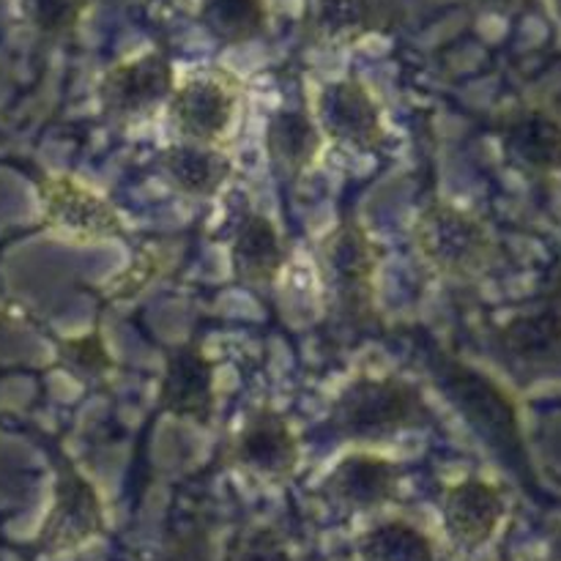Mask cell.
Segmentation results:
<instances>
[{"mask_svg":"<svg viewBox=\"0 0 561 561\" xmlns=\"http://www.w3.org/2000/svg\"><path fill=\"white\" fill-rule=\"evenodd\" d=\"M318 277L332 321L343 329L376 323V277L381 266V247L359 219L334 225L316 247Z\"/></svg>","mask_w":561,"mask_h":561,"instance_id":"1","label":"cell"},{"mask_svg":"<svg viewBox=\"0 0 561 561\" xmlns=\"http://www.w3.org/2000/svg\"><path fill=\"white\" fill-rule=\"evenodd\" d=\"M431 422L425 394L400 376L362 373L345 383L332 403L329 427L343 442L389 444L400 433L420 431Z\"/></svg>","mask_w":561,"mask_h":561,"instance_id":"2","label":"cell"},{"mask_svg":"<svg viewBox=\"0 0 561 561\" xmlns=\"http://www.w3.org/2000/svg\"><path fill=\"white\" fill-rule=\"evenodd\" d=\"M414 250L436 277L474 283L496 263V239L482 217L449 201H433L416 217Z\"/></svg>","mask_w":561,"mask_h":561,"instance_id":"3","label":"cell"},{"mask_svg":"<svg viewBox=\"0 0 561 561\" xmlns=\"http://www.w3.org/2000/svg\"><path fill=\"white\" fill-rule=\"evenodd\" d=\"M431 373L438 387H442V392L460 411V416L469 422L471 431L488 447L496 449L499 458L518 460V463L524 460L526 463L518 409L496 381H491L485 373L471 370L469 365L444 354L442 348L431 351Z\"/></svg>","mask_w":561,"mask_h":561,"instance_id":"4","label":"cell"},{"mask_svg":"<svg viewBox=\"0 0 561 561\" xmlns=\"http://www.w3.org/2000/svg\"><path fill=\"white\" fill-rule=\"evenodd\" d=\"M241 91L244 85L233 71H201L181 82L170 96V124L181 140L219 146L239 115Z\"/></svg>","mask_w":561,"mask_h":561,"instance_id":"5","label":"cell"},{"mask_svg":"<svg viewBox=\"0 0 561 561\" xmlns=\"http://www.w3.org/2000/svg\"><path fill=\"white\" fill-rule=\"evenodd\" d=\"M316 121L334 146L378 153L389 142L387 121L378 99L359 77H343L321 88Z\"/></svg>","mask_w":561,"mask_h":561,"instance_id":"6","label":"cell"},{"mask_svg":"<svg viewBox=\"0 0 561 561\" xmlns=\"http://www.w3.org/2000/svg\"><path fill=\"white\" fill-rule=\"evenodd\" d=\"M44 222L58 236L80 244L118 239L124 236V219L118 208L71 175H47L38 186Z\"/></svg>","mask_w":561,"mask_h":561,"instance_id":"7","label":"cell"},{"mask_svg":"<svg viewBox=\"0 0 561 561\" xmlns=\"http://www.w3.org/2000/svg\"><path fill=\"white\" fill-rule=\"evenodd\" d=\"M173 64L162 53H142L118 60L104 71L99 82V99L110 118L118 124L146 121L170 102L175 91Z\"/></svg>","mask_w":561,"mask_h":561,"instance_id":"8","label":"cell"},{"mask_svg":"<svg viewBox=\"0 0 561 561\" xmlns=\"http://www.w3.org/2000/svg\"><path fill=\"white\" fill-rule=\"evenodd\" d=\"M230 463L263 482H288L301 460L299 436L288 416L274 409H255L230 442Z\"/></svg>","mask_w":561,"mask_h":561,"instance_id":"9","label":"cell"},{"mask_svg":"<svg viewBox=\"0 0 561 561\" xmlns=\"http://www.w3.org/2000/svg\"><path fill=\"white\" fill-rule=\"evenodd\" d=\"M159 409L197 427L211 425L217 411V365L201 343L170 351L159 381Z\"/></svg>","mask_w":561,"mask_h":561,"instance_id":"10","label":"cell"},{"mask_svg":"<svg viewBox=\"0 0 561 561\" xmlns=\"http://www.w3.org/2000/svg\"><path fill=\"white\" fill-rule=\"evenodd\" d=\"M502 151L520 173L551 175L561 170V121L540 107L510 110L496 126Z\"/></svg>","mask_w":561,"mask_h":561,"instance_id":"11","label":"cell"},{"mask_svg":"<svg viewBox=\"0 0 561 561\" xmlns=\"http://www.w3.org/2000/svg\"><path fill=\"white\" fill-rule=\"evenodd\" d=\"M400 466L383 455L351 453L332 469L323 482V493L332 504L348 513L378 510L398 496Z\"/></svg>","mask_w":561,"mask_h":561,"instance_id":"12","label":"cell"},{"mask_svg":"<svg viewBox=\"0 0 561 561\" xmlns=\"http://www.w3.org/2000/svg\"><path fill=\"white\" fill-rule=\"evenodd\" d=\"M504 513H507V504H504L502 491L480 477H466L444 491V526L449 537L469 551L482 548L496 535Z\"/></svg>","mask_w":561,"mask_h":561,"instance_id":"13","label":"cell"},{"mask_svg":"<svg viewBox=\"0 0 561 561\" xmlns=\"http://www.w3.org/2000/svg\"><path fill=\"white\" fill-rule=\"evenodd\" d=\"M496 348L515 370H557L561 367V305H542L510 318L499 327Z\"/></svg>","mask_w":561,"mask_h":561,"instance_id":"14","label":"cell"},{"mask_svg":"<svg viewBox=\"0 0 561 561\" xmlns=\"http://www.w3.org/2000/svg\"><path fill=\"white\" fill-rule=\"evenodd\" d=\"M288 241L277 222L261 211H247L230 241V266L236 279L247 288L266 290L283 274L288 263Z\"/></svg>","mask_w":561,"mask_h":561,"instance_id":"15","label":"cell"},{"mask_svg":"<svg viewBox=\"0 0 561 561\" xmlns=\"http://www.w3.org/2000/svg\"><path fill=\"white\" fill-rule=\"evenodd\" d=\"M104 513L99 493L91 482L75 469L64 471L58 482V496L44 526L42 542L47 551H69L91 537L102 535Z\"/></svg>","mask_w":561,"mask_h":561,"instance_id":"16","label":"cell"},{"mask_svg":"<svg viewBox=\"0 0 561 561\" xmlns=\"http://www.w3.org/2000/svg\"><path fill=\"white\" fill-rule=\"evenodd\" d=\"M381 0H305L301 31L318 47H348L383 27Z\"/></svg>","mask_w":561,"mask_h":561,"instance_id":"17","label":"cell"},{"mask_svg":"<svg viewBox=\"0 0 561 561\" xmlns=\"http://www.w3.org/2000/svg\"><path fill=\"white\" fill-rule=\"evenodd\" d=\"M323 140L327 135L318 126L316 115L305 107L277 110L266 126V153L274 173L288 181L301 179L321 159Z\"/></svg>","mask_w":561,"mask_h":561,"instance_id":"18","label":"cell"},{"mask_svg":"<svg viewBox=\"0 0 561 561\" xmlns=\"http://www.w3.org/2000/svg\"><path fill=\"white\" fill-rule=\"evenodd\" d=\"M162 170L170 184L186 197H217L233 179V159L219 146L181 140L164 148Z\"/></svg>","mask_w":561,"mask_h":561,"instance_id":"19","label":"cell"},{"mask_svg":"<svg viewBox=\"0 0 561 561\" xmlns=\"http://www.w3.org/2000/svg\"><path fill=\"white\" fill-rule=\"evenodd\" d=\"M201 22L217 42L241 47L266 33V0H201Z\"/></svg>","mask_w":561,"mask_h":561,"instance_id":"20","label":"cell"},{"mask_svg":"<svg viewBox=\"0 0 561 561\" xmlns=\"http://www.w3.org/2000/svg\"><path fill=\"white\" fill-rule=\"evenodd\" d=\"M359 553L365 561H436L431 540L405 520H389L367 531Z\"/></svg>","mask_w":561,"mask_h":561,"instance_id":"21","label":"cell"},{"mask_svg":"<svg viewBox=\"0 0 561 561\" xmlns=\"http://www.w3.org/2000/svg\"><path fill=\"white\" fill-rule=\"evenodd\" d=\"M85 9L88 0H31V14L36 25L55 36L75 31Z\"/></svg>","mask_w":561,"mask_h":561,"instance_id":"22","label":"cell"},{"mask_svg":"<svg viewBox=\"0 0 561 561\" xmlns=\"http://www.w3.org/2000/svg\"><path fill=\"white\" fill-rule=\"evenodd\" d=\"M230 561H290V557L272 529H261L239 542Z\"/></svg>","mask_w":561,"mask_h":561,"instance_id":"23","label":"cell"},{"mask_svg":"<svg viewBox=\"0 0 561 561\" xmlns=\"http://www.w3.org/2000/svg\"><path fill=\"white\" fill-rule=\"evenodd\" d=\"M71 351H75L77 367H82L88 378H107V373L115 370L113 356H110L107 345H104V340L99 334L77 340L71 345Z\"/></svg>","mask_w":561,"mask_h":561,"instance_id":"24","label":"cell"},{"mask_svg":"<svg viewBox=\"0 0 561 561\" xmlns=\"http://www.w3.org/2000/svg\"><path fill=\"white\" fill-rule=\"evenodd\" d=\"M482 9L496 11V14H518V11L529 9L531 0H477Z\"/></svg>","mask_w":561,"mask_h":561,"instance_id":"25","label":"cell"},{"mask_svg":"<svg viewBox=\"0 0 561 561\" xmlns=\"http://www.w3.org/2000/svg\"><path fill=\"white\" fill-rule=\"evenodd\" d=\"M553 561H561V537L557 540V546H553Z\"/></svg>","mask_w":561,"mask_h":561,"instance_id":"26","label":"cell"}]
</instances>
